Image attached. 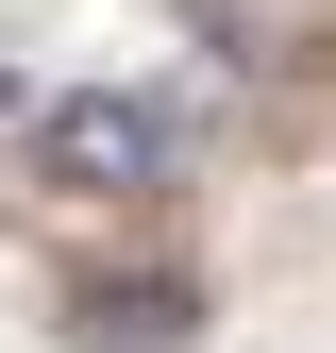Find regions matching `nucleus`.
Returning <instances> with one entry per match:
<instances>
[{"label": "nucleus", "instance_id": "f03ea898", "mask_svg": "<svg viewBox=\"0 0 336 353\" xmlns=\"http://www.w3.org/2000/svg\"><path fill=\"white\" fill-rule=\"evenodd\" d=\"M84 336H118V353H135V336H185V303H168V286H101V303H84Z\"/></svg>", "mask_w": 336, "mask_h": 353}, {"label": "nucleus", "instance_id": "f257e3e1", "mask_svg": "<svg viewBox=\"0 0 336 353\" xmlns=\"http://www.w3.org/2000/svg\"><path fill=\"white\" fill-rule=\"evenodd\" d=\"M34 185L67 202H151L168 185V118L135 84H67V101H34Z\"/></svg>", "mask_w": 336, "mask_h": 353}]
</instances>
